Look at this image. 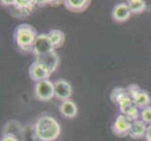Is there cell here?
Returning <instances> with one entry per match:
<instances>
[{"label":"cell","mask_w":151,"mask_h":141,"mask_svg":"<svg viewBox=\"0 0 151 141\" xmlns=\"http://www.w3.org/2000/svg\"><path fill=\"white\" fill-rule=\"evenodd\" d=\"M38 32L32 25L21 24L14 28L13 40L18 48L24 53H32Z\"/></svg>","instance_id":"1"},{"label":"cell","mask_w":151,"mask_h":141,"mask_svg":"<svg viewBox=\"0 0 151 141\" xmlns=\"http://www.w3.org/2000/svg\"><path fill=\"white\" fill-rule=\"evenodd\" d=\"M34 125L36 133L41 141H55L61 132L59 122L48 115L40 117Z\"/></svg>","instance_id":"2"},{"label":"cell","mask_w":151,"mask_h":141,"mask_svg":"<svg viewBox=\"0 0 151 141\" xmlns=\"http://www.w3.org/2000/svg\"><path fill=\"white\" fill-rule=\"evenodd\" d=\"M3 6L9 8L10 14L17 18L29 16L35 10L37 1L32 0H12V1H1Z\"/></svg>","instance_id":"3"},{"label":"cell","mask_w":151,"mask_h":141,"mask_svg":"<svg viewBox=\"0 0 151 141\" xmlns=\"http://www.w3.org/2000/svg\"><path fill=\"white\" fill-rule=\"evenodd\" d=\"M126 90L129 93V97L132 99V101L138 106L139 109H143L150 106L151 97L149 95V93L147 90L140 88V87L137 84L129 85L126 87Z\"/></svg>","instance_id":"4"},{"label":"cell","mask_w":151,"mask_h":141,"mask_svg":"<svg viewBox=\"0 0 151 141\" xmlns=\"http://www.w3.org/2000/svg\"><path fill=\"white\" fill-rule=\"evenodd\" d=\"M36 98L40 101H50L55 96V84L49 79L37 82L34 87Z\"/></svg>","instance_id":"5"},{"label":"cell","mask_w":151,"mask_h":141,"mask_svg":"<svg viewBox=\"0 0 151 141\" xmlns=\"http://www.w3.org/2000/svg\"><path fill=\"white\" fill-rule=\"evenodd\" d=\"M132 121L123 114L117 115L112 125V131L114 135L118 137H125L129 135V129H131Z\"/></svg>","instance_id":"6"},{"label":"cell","mask_w":151,"mask_h":141,"mask_svg":"<svg viewBox=\"0 0 151 141\" xmlns=\"http://www.w3.org/2000/svg\"><path fill=\"white\" fill-rule=\"evenodd\" d=\"M54 50L55 48L51 43V40L49 38L48 34H45V33L39 34L33 46L32 54L34 55V56L37 57L40 56H42Z\"/></svg>","instance_id":"7"},{"label":"cell","mask_w":151,"mask_h":141,"mask_svg":"<svg viewBox=\"0 0 151 141\" xmlns=\"http://www.w3.org/2000/svg\"><path fill=\"white\" fill-rule=\"evenodd\" d=\"M117 106L119 107L120 113L125 115V116H127L129 119H132V121L139 119L140 118L139 108L136 104L134 103V102L132 101V99L129 97V95L124 97L122 100L119 102Z\"/></svg>","instance_id":"8"},{"label":"cell","mask_w":151,"mask_h":141,"mask_svg":"<svg viewBox=\"0 0 151 141\" xmlns=\"http://www.w3.org/2000/svg\"><path fill=\"white\" fill-rule=\"evenodd\" d=\"M28 74L31 79L37 83L40 81L48 79L50 75L52 74V72L45 65L35 60L28 68Z\"/></svg>","instance_id":"9"},{"label":"cell","mask_w":151,"mask_h":141,"mask_svg":"<svg viewBox=\"0 0 151 141\" xmlns=\"http://www.w3.org/2000/svg\"><path fill=\"white\" fill-rule=\"evenodd\" d=\"M55 96L61 101L69 100L71 96L72 87L71 85L65 79H59L55 83Z\"/></svg>","instance_id":"10"},{"label":"cell","mask_w":151,"mask_h":141,"mask_svg":"<svg viewBox=\"0 0 151 141\" xmlns=\"http://www.w3.org/2000/svg\"><path fill=\"white\" fill-rule=\"evenodd\" d=\"M132 15V12L129 8V5L126 2L118 3L114 5L112 10V17L116 22H125Z\"/></svg>","instance_id":"11"},{"label":"cell","mask_w":151,"mask_h":141,"mask_svg":"<svg viewBox=\"0 0 151 141\" xmlns=\"http://www.w3.org/2000/svg\"><path fill=\"white\" fill-rule=\"evenodd\" d=\"M35 60H37L40 62V63H42L43 65H45L51 72H54L57 69V66L59 64V56L55 50L49 52V53L45 55L35 57Z\"/></svg>","instance_id":"12"},{"label":"cell","mask_w":151,"mask_h":141,"mask_svg":"<svg viewBox=\"0 0 151 141\" xmlns=\"http://www.w3.org/2000/svg\"><path fill=\"white\" fill-rule=\"evenodd\" d=\"M147 123L144 122L142 119H136V121H133L132 123L131 129H129V135L133 139H139L145 137V134H147Z\"/></svg>","instance_id":"13"},{"label":"cell","mask_w":151,"mask_h":141,"mask_svg":"<svg viewBox=\"0 0 151 141\" xmlns=\"http://www.w3.org/2000/svg\"><path fill=\"white\" fill-rule=\"evenodd\" d=\"M90 0H64L63 4L67 9L72 12H83L89 7Z\"/></svg>","instance_id":"14"},{"label":"cell","mask_w":151,"mask_h":141,"mask_svg":"<svg viewBox=\"0 0 151 141\" xmlns=\"http://www.w3.org/2000/svg\"><path fill=\"white\" fill-rule=\"evenodd\" d=\"M59 111L65 118L72 119L77 115L78 109L75 103L69 99V100H66L61 103L59 106Z\"/></svg>","instance_id":"15"},{"label":"cell","mask_w":151,"mask_h":141,"mask_svg":"<svg viewBox=\"0 0 151 141\" xmlns=\"http://www.w3.org/2000/svg\"><path fill=\"white\" fill-rule=\"evenodd\" d=\"M23 130L24 126H22V124L20 122L16 121H10L5 125L3 129V134H13L20 139Z\"/></svg>","instance_id":"16"},{"label":"cell","mask_w":151,"mask_h":141,"mask_svg":"<svg viewBox=\"0 0 151 141\" xmlns=\"http://www.w3.org/2000/svg\"><path fill=\"white\" fill-rule=\"evenodd\" d=\"M51 40V43L53 44L55 50L59 48L64 44L65 41V34L60 29H51L47 33Z\"/></svg>","instance_id":"17"},{"label":"cell","mask_w":151,"mask_h":141,"mask_svg":"<svg viewBox=\"0 0 151 141\" xmlns=\"http://www.w3.org/2000/svg\"><path fill=\"white\" fill-rule=\"evenodd\" d=\"M20 141H41L35 130V125L28 124L24 127Z\"/></svg>","instance_id":"18"},{"label":"cell","mask_w":151,"mask_h":141,"mask_svg":"<svg viewBox=\"0 0 151 141\" xmlns=\"http://www.w3.org/2000/svg\"><path fill=\"white\" fill-rule=\"evenodd\" d=\"M128 95H129V93L126 88L122 87H116L112 90L110 99L114 103L118 104L119 102H120L124 97H126Z\"/></svg>","instance_id":"19"},{"label":"cell","mask_w":151,"mask_h":141,"mask_svg":"<svg viewBox=\"0 0 151 141\" xmlns=\"http://www.w3.org/2000/svg\"><path fill=\"white\" fill-rule=\"evenodd\" d=\"M127 3L132 13L134 14L142 13L143 12H145V8H147V3L143 1V0H129Z\"/></svg>","instance_id":"20"},{"label":"cell","mask_w":151,"mask_h":141,"mask_svg":"<svg viewBox=\"0 0 151 141\" xmlns=\"http://www.w3.org/2000/svg\"><path fill=\"white\" fill-rule=\"evenodd\" d=\"M140 119H142L147 124L151 123V106L141 109V111H140Z\"/></svg>","instance_id":"21"},{"label":"cell","mask_w":151,"mask_h":141,"mask_svg":"<svg viewBox=\"0 0 151 141\" xmlns=\"http://www.w3.org/2000/svg\"><path fill=\"white\" fill-rule=\"evenodd\" d=\"M1 141H20L17 137L13 134H3L1 137Z\"/></svg>","instance_id":"22"},{"label":"cell","mask_w":151,"mask_h":141,"mask_svg":"<svg viewBox=\"0 0 151 141\" xmlns=\"http://www.w3.org/2000/svg\"><path fill=\"white\" fill-rule=\"evenodd\" d=\"M145 139L147 141H151V123L148 124L147 129V134H145Z\"/></svg>","instance_id":"23"}]
</instances>
